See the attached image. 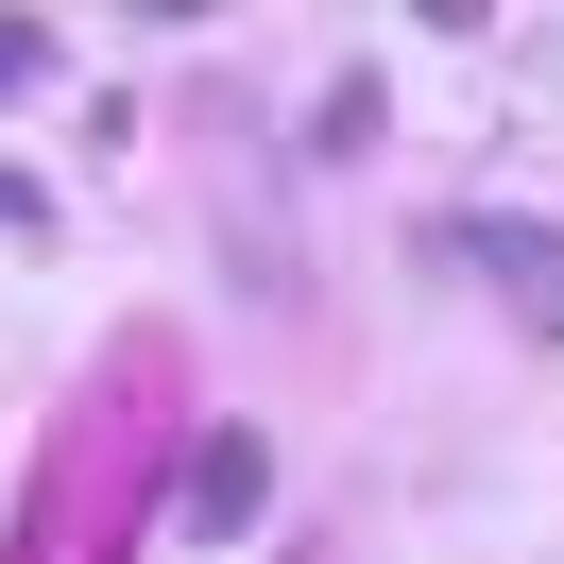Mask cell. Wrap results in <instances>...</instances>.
I'll list each match as a JSON object with an SVG mask.
<instances>
[{"mask_svg":"<svg viewBox=\"0 0 564 564\" xmlns=\"http://www.w3.org/2000/svg\"><path fill=\"white\" fill-rule=\"evenodd\" d=\"M35 69H52V35H35V18H0V104H18Z\"/></svg>","mask_w":564,"mask_h":564,"instance_id":"cell-3","label":"cell"},{"mask_svg":"<svg viewBox=\"0 0 564 564\" xmlns=\"http://www.w3.org/2000/svg\"><path fill=\"white\" fill-rule=\"evenodd\" d=\"M172 513H188V547H223V530H257V513H274V462H257V427L188 445V496H172Z\"/></svg>","mask_w":564,"mask_h":564,"instance_id":"cell-1","label":"cell"},{"mask_svg":"<svg viewBox=\"0 0 564 564\" xmlns=\"http://www.w3.org/2000/svg\"><path fill=\"white\" fill-rule=\"evenodd\" d=\"M18 223H35V188H18V172H0V240H18Z\"/></svg>","mask_w":564,"mask_h":564,"instance_id":"cell-4","label":"cell"},{"mask_svg":"<svg viewBox=\"0 0 564 564\" xmlns=\"http://www.w3.org/2000/svg\"><path fill=\"white\" fill-rule=\"evenodd\" d=\"M479 274L513 291L530 325H564V223H479Z\"/></svg>","mask_w":564,"mask_h":564,"instance_id":"cell-2","label":"cell"}]
</instances>
